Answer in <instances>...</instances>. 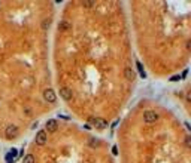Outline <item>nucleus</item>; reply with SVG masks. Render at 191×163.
Returning a JSON list of instances; mask_svg holds the SVG:
<instances>
[{"label":"nucleus","instance_id":"obj_7","mask_svg":"<svg viewBox=\"0 0 191 163\" xmlns=\"http://www.w3.org/2000/svg\"><path fill=\"white\" fill-rule=\"evenodd\" d=\"M57 128H58V123H57V120H54V119H49V120L46 122V130H48V132H55V130H57Z\"/></svg>","mask_w":191,"mask_h":163},{"label":"nucleus","instance_id":"obj_14","mask_svg":"<svg viewBox=\"0 0 191 163\" xmlns=\"http://www.w3.org/2000/svg\"><path fill=\"white\" fill-rule=\"evenodd\" d=\"M185 144H187V147H191V136L185 138Z\"/></svg>","mask_w":191,"mask_h":163},{"label":"nucleus","instance_id":"obj_9","mask_svg":"<svg viewBox=\"0 0 191 163\" xmlns=\"http://www.w3.org/2000/svg\"><path fill=\"white\" fill-rule=\"evenodd\" d=\"M14 157H17V150H15V148H12V150H11V153L6 156L8 163H14Z\"/></svg>","mask_w":191,"mask_h":163},{"label":"nucleus","instance_id":"obj_15","mask_svg":"<svg viewBox=\"0 0 191 163\" xmlns=\"http://www.w3.org/2000/svg\"><path fill=\"white\" fill-rule=\"evenodd\" d=\"M84 6H87V8H91V6H94V2H84Z\"/></svg>","mask_w":191,"mask_h":163},{"label":"nucleus","instance_id":"obj_16","mask_svg":"<svg viewBox=\"0 0 191 163\" xmlns=\"http://www.w3.org/2000/svg\"><path fill=\"white\" fill-rule=\"evenodd\" d=\"M90 145H91V147H94V145H99V142H97V141H94V139H91V141H90Z\"/></svg>","mask_w":191,"mask_h":163},{"label":"nucleus","instance_id":"obj_10","mask_svg":"<svg viewBox=\"0 0 191 163\" xmlns=\"http://www.w3.org/2000/svg\"><path fill=\"white\" fill-rule=\"evenodd\" d=\"M36 160H35V156L33 154H27L26 157H24V160H23V163H35Z\"/></svg>","mask_w":191,"mask_h":163},{"label":"nucleus","instance_id":"obj_6","mask_svg":"<svg viewBox=\"0 0 191 163\" xmlns=\"http://www.w3.org/2000/svg\"><path fill=\"white\" fill-rule=\"evenodd\" d=\"M46 132L45 130H39L37 132V135H36V144H39V145H43L45 142H46Z\"/></svg>","mask_w":191,"mask_h":163},{"label":"nucleus","instance_id":"obj_4","mask_svg":"<svg viewBox=\"0 0 191 163\" xmlns=\"http://www.w3.org/2000/svg\"><path fill=\"white\" fill-rule=\"evenodd\" d=\"M43 98H45L46 102H55V99H57L55 92H54L52 89H45V91H43Z\"/></svg>","mask_w":191,"mask_h":163},{"label":"nucleus","instance_id":"obj_5","mask_svg":"<svg viewBox=\"0 0 191 163\" xmlns=\"http://www.w3.org/2000/svg\"><path fill=\"white\" fill-rule=\"evenodd\" d=\"M91 123L97 128V129H105V128H108V122L106 120H103V119H91Z\"/></svg>","mask_w":191,"mask_h":163},{"label":"nucleus","instance_id":"obj_8","mask_svg":"<svg viewBox=\"0 0 191 163\" xmlns=\"http://www.w3.org/2000/svg\"><path fill=\"white\" fill-rule=\"evenodd\" d=\"M124 76H126V79L130 80V82H133V80L136 79V73H134L131 68H126V70H124Z\"/></svg>","mask_w":191,"mask_h":163},{"label":"nucleus","instance_id":"obj_11","mask_svg":"<svg viewBox=\"0 0 191 163\" xmlns=\"http://www.w3.org/2000/svg\"><path fill=\"white\" fill-rule=\"evenodd\" d=\"M49 27H51V20H43L42 21V28L43 30H48Z\"/></svg>","mask_w":191,"mask_h":163},{"label":"nucleus","instance_id":"obj_18","mask_svg":"<svg viewBox=\"0 0 191 163\" xmlns=\"http://www.w3.org/2000/svg\"><path fill=\"white\" fill-rule=\"evenodd\" d=\"M112 153H114V154H118V151H117V147H114V148H112Z\"/></svg>","mask_w":191,"mask_h":163},{"label":"nucleus","instance_id":"obj_3","mask_svg":"<svg viewBox=\"0 0 191 163\" xmlns=\"http://www.w3.org/2000/svg\"><path fill=\"white\" fill-rule=\"evenodd\" d=\"M60 96L63 99H66V101H70L73 98V92L69 88H60Z\"/></svg>","mask_w":191,"mask_h":163},{"label":"nucleus","instance_id":"obj_12","mask_svg":"<svg viewBox=\"0 0 191 163\" xmlns=\"http://www.w3.org/2000/svg\"><path fill=\"white\" fill-rule=\"evenodd\" d=\"M136 65H137V68H139V71H140V76H142V77H145L146 74H145V71H143V67H142V64L137 61V62H136Z\"/></svg>","mask_w":191,"mask_h":163},{"label":"nucleus","instance_id":"obj_13","mask_svg":"<svg viewBox=\"0 0 191 163\" xmlns=\"http://www.w3.org/2000/svg\"><path fill=\"white\" fill-rule=\"evenodd\" d=\"M60 28H61V30H69V28H70V25H69L67 22H64V21H63V22L60 24Z\"/></svg>","mask_w":191,"mask_h":163},{"label":"nucleus","instance_id":"obj_2","mask_svg":"<svg viewBox=\"0 0 191 163\" xmlns=\"http://www.w3.org/2000/svg\"><path fill=\"white\" fill-rule=\"evenodd\" d=\"M143 120H145L146 123H152V122H157V120H158V114H157L155 111H151V110H148V111H145V113H143Z\"/></svg>","mask_w":191,"mask_h":163},{"label":"nucleus","instance_id":"obj_1","mask_svg":"<svg viewBox=\"0 0 191 163\" xmlns=\"http://www.w3.org/2000/svg\"><path fill=\"white\" fill-rule=\"evenodd\" d=\"M18 133H20V130H18V128L15 125H11V126H8L5 129V135H6L8 139H15L18 136Z\"/></svg>","mask_w":191,"mask_h":163},{"label":"nucleus","instance_id":"obj_17","mask_svg":"<svg viewBox=\"0 0 191 163\" xmlns=\"http://www.w3.org/2000/svg\"><path fill=\"white\" fill-rule=\"evenodd\" d=\"M176 80H181V77H179V76H173V77L170 79V82H176Z\"/></svg>","mask_w":191,"mask_h":163}]
</instances>
